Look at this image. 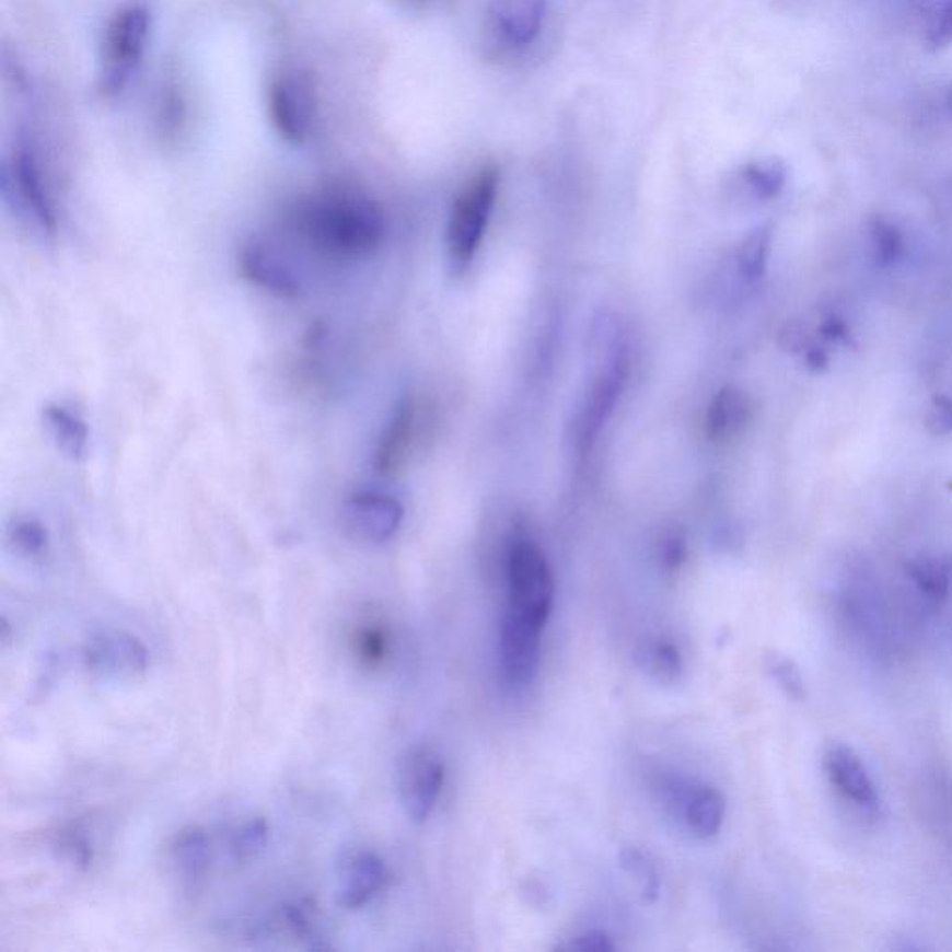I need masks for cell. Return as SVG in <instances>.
I'll return each mask as SVG.
<instances>
[{"mask_svg":"<svg viewBox=\"0 0 952 952\" xmlns=\"http://www.w3.org/2000/svg\"><path fill=\"white\" fill-rule=\"evenodd\" d=\"M638 659L642 669L659 683H674L683 670L680 650L669 640L646 643L642 650L638 651Z\"/></svg>","mask_w":952,"mask_h":952,"instance_id":"7402d4cb","label":"cell"},{"mask_svg":"<svg viewBox=\"0 0 952 952\" xmlns=\"http://www.w3.org/2000/svg\"><path fill=\"white\" fill-rule=\"evenodd\" d=\"M744 179L761 198H774L786 185V166L779 161L754 162L746 167Z\"/></svg>","mask_w":952,"mask_h":952,"instance_id":"4316f807","label":"cell"},{"mask_svg":"<svg viewBox=\"0 0 952 952\" xmlns=\"http://www.w3.org/2000/svg\"><path fill=\"white\" fill-rule=\"evenodd\" d=\"M7 183L19 209L25 212L37 230L44 235H56L58 212L55 199L42 164L37 161L36 151L26 140H21L13 149L12 161L7 170Z\"/></svg>","mask_w":952,"mask_h":952,"instance_id":"8992f818","label":"cell"},{"mask_svg":"<svg viewBox=\"0 0 952 952\" xmlns=\"http://www.w3.org/2000/svg\"><path fill=\"white\" fill-rule=\"evenodd\" d=\"M422 421L425 406L419 400L406 398L396 408L374 452V469L380 475H393L406 465L421 436Z\"/></svg>","mask_w":952,"mask_h":952,"instance_id":"5bb4252c","label":"cell"},{"mask_svg":"<svg viewBox=\"0 0 952 952\" xmlns=\"http://www.w3.org/2000/svg\"><path fill=\"white\" fill-rule=\"evenodd\" d=\"M544 625L515 614H502L499 631V670L504 687L523 693L531 687L539 670Z\"/></svg>","mask_w":952,"mask_h":952,"instance_id":"52a82bcc","label":"cell"},{"mask_svg":"<svg viewBox=\"0 0 952 952\" xmlns=\"http://www.w3.org/2000/svg\"><path fill=\"white\" fill-rule=\"evenodd\" d=\"M55 848L69 866L86 869L92 861V847L86 837L77 828H63L56 834Z\"/></svg>","mask_w":952,"mask_h":952,"instance_id":"83f0119b","label":"cell"},{"mask_svg":"<svg viewBox=\"0 0 952 952\" xmlns=\"http://www.w3.org/2000/svg\"><path fill=\"white\" fill-rule=\"evenodd\" d=\"M752 404L746 393L736 387H723L712 398L706 415V432L712 441H728L746 428Z\"/></svg>","mask_w":952,"mask_h":952,"instance_id":"e0dca14e","label":"cell"},{"mask_svg":"<svg viewBox=\"0 0 952 952\" xmlns=\"http://www.w3.org/2000/svg\"><path fill=\"white\" fill-rule=\"evenodd\" d=\"M619 866H622L627 876H631L635 880V884L640 890V895H642L646 903L657 901L659 890H661V880H659L655 867L646 858V854L642 850H638L635 847L624 848L619 852Z\"/></svg>","mask_w":952,"mask_h":952,"instance_id":"cb8c5ba5","label":"cell"},{"mask_svg":"<svg viewBox=\"0 0 952 952\" xmlns=\"http://www.w3.org/2000/svg\"><path fill=\"white\" fill-rule=\"evenodd\" d=\"M928 42L934 47H947L952 44V0H947L936 15L934 23L930 26Z\"/></svg>","mask_w":952,"mask_h":952,"instance_id":"1f68e13d","label":"cell"},{"mask_svg":"<svg viewBox=\"0 0 952 952\" xmlns=\"http://www.w3.org/2000/svg\"><path fill=\"white\" fill-rule=\"evenodd\" d=\"M172 861L183 879H201L211 863V839L196 826L183 829L172 843Z\"/></svg>","mask_w":952,"mask_h":952,"instance_id":"44dd1931","label":"cell"},{"mask_svg":"<svg viewBox=\"0 0 952 952\" xmlns=\"http://www.w3.org/2000/svg\"><path fill=\"white\" fill-rule=\"evenodd\" d=\"M239 265L244 278L265 291L285 298L302 294V274L297 272L283 252L266 239H249L241 247Z\"/></svg>","mask_w":952,"mask_h":952,"instance_id":"30bf717a","label":"cell"},{"mask_svg":"<svg viewBox=\"0 0 952 952\" xmlns=\"http://www.w3.org/2000/svg\"><path fill=\"white\" fill-rule=\"evenodd\" d=\"M683 558H685V544L677 538L670 539L666 549H664V560H666V564H669L670 568H675V566H680L683 562Z\"/></svg>","mask_w":952,"mask_h":952,"instance_id":"836d02e7","label":"cell"},{"mask_svg":"<svg viewBox=\"0 0 952 952\" xmlns=\"http://www.w3.org/2000/svg\"><path fill=\"white\" fill-rule=\"evenodd\" d=\"M45 427L58 449L69 458L81 460L88 451V427L79 415L60 404H49L44 409Z\"/></svg>","mask_w":952,"mask_h":952,"instance_id":"d6986e66","label":"cell"},{"mask_svg":"<svg viewBox=\"0 0 952 952\" xmlns=\"http://www.w3.org/2000/svg\"><path fill=\"white\" fill-rule=\"evenodd\" d=\"M725 815V798L715 787L690 789L683 800V821L688 832L699 839H709L720 832Z\"/></svg>","mask_w":952,"mask_h":952,"instance_id":"ac0fdd59","label":"cell"},{"mask_svg":"<svg viewBox=\"0 0 952 952\" xmlns=\"http://www.w3.org/2000/svg\"><path fill=\"white\" fill-rule=\"evenodd\" d=\"M824 770L832 786L854 805L866 811H874L879 808V792L874 781L852 748L843 744L829 746L828 752L824 754Z\"/></svg>","mask_w":952,"mask_h":952,"instance_id":"9a60e30c","label":"cell"},{"mask_svg":"<svg viewBox=\"0 0 952 952\" xmlns=\"http://www.w3.org/2000/svg\"><path fill=\"white\" fill-rule=\"evenodd\" d=\"M566 951L577 952H608L614 951L613 941L603 932H587V934L577 936L576 940L569 941L562 945Z\"/></svg>","mask_w":952,"mask_h":952,"instance_id":"d6a6232c","label":"cell"},{"mask_svg":"<svg viewBox=\"0 0 952 952\" xmlns=\"http://www.w3.org/2000/svg\"><path fill=\"white\" fill-rule=\"evenodd\" d=\"M404 520V508L395 497L361 489L348 499L343 523L348 534L365 544H384L395 536Z\"/></svg>","mask_w":952,"mask_h":952,"instance_id":"9c48e42d","label":"cell"},{"mask_svg":"<svg viewBox=\"0 0 952 952\" xmlns=\"http://www.w3.org/2000/svg\"><path fill=\"white\" fill-rule=\"evenodd\" d=\"M625 378H627V356L624 348L616 347L606 359L600 374L595 376L594 384L587 396V404L582 408V449L592 445L601 428L605 427L606 419L613 414L619 393L624 390Z\"/></svg>","mask_w":952,"mask_h":952,"instance_id":"4fadbf2b","label":"cell"},{"mask_svg":"<svg viewBox=\"0 0 952 952\" xmlns=\"http://www.w3.org/2000/svg\"><path fill=\"white\" fill-rule=\"evenodd\" d=\"M151 32V12L143 2H129L119 8L106 26L103 42L101 90L119 93L142 63Z\"/></svg>","mask_w":952,"mask_h":952,"instance_id":"3957f363","label":"cell"},{"mask_svg":"<svg viewBox=\"0 0 952 952\" xmlns=\"http://www.w3.org/2000/svg\"><path fill=\"white\" fill-rule=\"evenodd\" d=\"M445 767L432 748L406 750L396 765V792L404 813L415 824L427 823L443 787Z\"/></svg>","mask_w":952,"mask_h":952,"instance_id":"5b68a950","label":"cell"},{"mask_svg":"<svg viewBox=\"0 0 952 952\" xmlns=\"http://www.w3.org/2000/svg\"><path fill=\"white\" fill-rule=\"evenodd\" d=\"M770 242H773V231L768 225H761L742 241L736 263H739V272L746 281L759 279L767 270Z\"/></svg>","mask_w":952,"mask_h":952,"instance_id":"603a6c76","label":"cell"},{"mask_svg":"<svg viewBox=\"0 0 952 952\" xmlns=\"http://www.w3.org/2000/svg\"><path fill=\"white\" fill-rule=\"evenodd\" d=\"M497 190L499 170L495 166L484 167L454 201L446 231L449 254L454 265H469L478 252L494 211Z\"/></svg>","mask_w":952,"mask_h":952,"instance_id":"277c9868","label":"cell"},{"mask_svg":"<svg viewBox=\"0 0 952 952\" xmlns=\"http://www.w3.org/2000/svg\"><path fill=\"white\" fill-rule=\"evenodd\" d=\"M283 228L307 254L343 266L376 252L384 242L385 217L365 193L332 185L294 201L285 212Z\"/></svg>","mask_w":952,"mask_h":952,"instance_id":"6da1fadb","label":"cell"},{"mask_svg":"<svg viewBox=\"0 0 952 952\" xmlns=\"http://www.w3.org/2000/svg\"><path fill=\"white\" fill-rule=\"evenodd\" d=\"M823 334L824 337L829 340L845 339V337H847V326H845L841 321H837V318H832V321H828L826 322V324H824Z\"/></svg>","mask_w":952,"mask_h":952,"instance_id":"d590c367","label":"cell"},{"mask_svg":"<svg viewBox=\"0 0 952 952\" xmlns=\"http://www.w3.org/2000/svg\"><path fill=\"white\" fill-rule=\"evenodd\" d=\"M387 884V866L371 850H352L340 858L335 872V901L340 908L359 909Z\"/></svg>","mask_w":952,"mask_h":952,"instance_id":"7c38bea8","label":"cell"},{"mask_svg":"<svg viewBox=\"0 0 952 952\" xmlns=\"http://www.w3.org/2000/svg\"><path fill=\"white\" fill-rule=\"evenodd\" d=\"M268 112L279 137L289 143H302L310 137L315 119V92L307 74L285 69L268 88Z\"/></svg>","mask_w":952,"mask_h":952,"instance_id":"ba28073f","label":"cell"},{"mask_svg":"<svg viewBox=\"0 0 952 952\" xmlns=\"http://www.w3.org/2000/svg\"><path fill=\"white\" fill-rule=\"evenodd\" d=\"M415 2H422V0H415Z\"/></svg>","mask_w":952,"mask_h":952,"instance_id":"8d00e7d4","label":"cell"},{"mask_svg":"<svg viewBox=\"0 0 952 952\" xmlns=\"http://www.w3.org/2000/svg\"><path fill=\"white\" fill-rule=\"evenodd\" d=\"M805 363H808L811 371H823V369L828 367V353L824 352L823 348H811L805 353Z\"/></svg>","mask_w":952,"mask_h":952,"instance_id":"e575fe53","label":"cell"},{"mask_svg":"<svg viewBox=\"0 0 952 952\" xmlns=\"http://www.w3.org/2000/svg\"><path fill=\"white\" fill-rule=\"evenodd\" d=\"M10 539L25 557H37L47 549V531L36 520H19L10 531Z\"/></svg>","mask_w":952,"mask_h":952,"instance_id":"f1b7e54d","label":"cell"},{"mask_svg":"<svg viewBox=\"0 0 952 952\" xmlns=\"http://www.w3.org/2000/svg\"><path fill=\"white\" fill-rule=\"evenodd\" d=\"M908 576L928 600H945L952 587V555L925 553L908 564Z\"/></svg>","mask_w":952,"mask_h":952,"instance_id":"ffe728a7","label":"cell"},{"mask_svg":"<svg viewBox=\"0 0 952 952\" xmlns=\"http://www.w3.org/2000/svg\"><path fill=\"white\" fill-rule=\"evenodd\" d=\"M869 231H871V246L874 260L880 266H890L893 263H897L904 249L903 233L898 231L897 225L891 223L890 220H885V218L876 217L872 218Z\"/></svg>","mask_w":952,"mask_h":952,"instance_id":"d4e9b609","label":"cell"},{"mask_svg":"<svg viewBox=\"0 0 952 952\" xmlns=\"http://www.w3.org/2000/svg\"><path fill=\"white\" fill-rule=\"evenodd\" d=\"M925 427L932 436L952 433V398L945 395L932 398L927 415H925Z\"/></svg>","mask_w":952,"mask_h":952,"instance_id":"4dcf8cb0","label":"cell"},{"mask_svg":"<svg viewBox=\"0 0 952 952\" xmlns=\"http://www.w3.org/2000/svg\"><path fill=\"white\" fill-rule=\"evenodd\" d=\"M768 672L773 674L774 680L778 681L779 687L783 688L789 696L797 699L804 696V681H802V675L791 659L779 655L770 657Z\"/></svg>","mask_w":952,"mask_h":952,"instance_id":"f546056e","label":"cell"},{"mask_svg":"<svg viewBox=\"0 0 952 952\" xmlns=\"http://www.w3.org/2000/svg\"><path fill=\"white\" fill-rule=\"evenodd\" d=\"M555 603V579L544 550L518 538L507 555V613L544 625Z\"/></svg>","mask_w":952,"mask_h":952,"instance_id":"7a4b0ae2","label":"cell"},{"mask_svg":"<svg viewBox=\"0 0 952 952\" xmlns=\"http://www.w3.org/2000/svg\"><path fill=\"white\" fill-rule=\"evenodd\" d=\"M549 0H489L488 18L502 42L529 45L538 37Z\"/></svg>","mask_w":952,"mask_h":952,"instance_id":"2e32d148","label":"cell"},{"mask_svg":"<svg viewBox=\"0 0 952 952\" xmlns=\"http://www.w3.org/2000/svg\"><path fill=\"white\" fill-rule=\"evenodd\" d=\"M90 672L103 680H132L148 670L149 653L137 637L125 631H105L93 637L84 651Z\"/></svg>","mask_w":952,"mask_h":952,"instance_id":"8fae6325","label":"cell"},{"mask_svg":"<svg viewBox=\"0 0 952 952\" xmlns=\"http://www.w3.org/2000/svg\"><path fill=\"white\" fill-rule=\"evenodd\" d=\"M268 832L270 828L260 816L249 819L247 823L242 824L231 841V852L235 856V860L241 863L257 860L268 845V835H270Z\"/></svg>","mask_w":952,"mask_h":952,"instance_id":"484cf974","label":"cell"}]
</instances>
